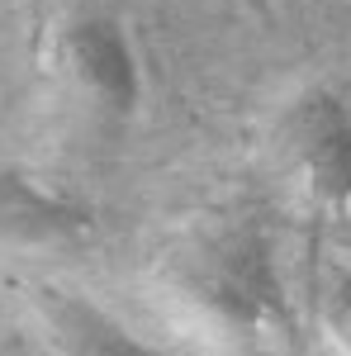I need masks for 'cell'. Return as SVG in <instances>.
<instances>
[{
    "label": "cell",
    "instance_id": "cell-1",
    "mask_svg": "<svg viewBox=\"0 0 351 356\" xmlns=\"http://www.w3.org/2000/svg\"><path fill=\"white\" fill-rule=\"evenodd\" d=\"M199 295L238 328H266L285 323V285L275 266V247L261 233V223H238L209 243L199 275Z\"/></svg>",
    "mask_w": 351,
    "mask_h": 356
},
{
    "label": "cell",
    "instance_id": "cell-2",
    "mask_svg": "<svg viewBox=\"0 0 351 356\" xmlns=\"http://www.w3.org/2000/svg\"><path fill=\"white\" fill-rule=\"evenodd\" d=\"M285 134L295 147L299 166L309 176V191L327 204L351 200V110L332 90H309L299 95Z\"/></svg>",
    "mask_w": 351,
    "mask_h": 356
},
{
    "label": "cell",
    "instance_id": "cell-3",
    "mask_svg": "<svg viewBox=\"0 0 351 356\" xmlns=\"http://www.w3.org/2000/svg\"><path fill=\"white\" fill-rule=\"evenodd\" d=\"M67 57L76 67V76L85 81V90L114 114H129L142 95V72H138L133 43L119 19L90 15L67 33Z\"/></svg>",
    "mask_w": 351,
    "mask_h": 356
},
{
    "label": "cell",
    "instance_id": "cell-4",
    "mask_svg": "<svg viewBox=\"0 0 351 356\" xmlns=\"http://www.w3.org/2000/svg\"><path fill=\"white\" fill-rule=\"evenodd\" d=\"M38 314H43L48 337L62 356H162L142 337H133L114 314H105L95 300H85L76 290L43 285L38 290Z\"/></svg>",
    "mask_w": 351,
    "mask_h": 356
},
{
    "label": "cell",
    "instance_id": "cell-5",
    "mask_svg": "<svg viewBox=\"0 0 351 356\" xmlns=\"http://www.w3.org/2000/svg\"><path fill=\"white\" fill-rule=\"evenodd\" d=\"M85 219L62 204L57 195L38 191L33 181L0 171V238H19V243H53V238H72L81 233Z\"/></svg>",
    "mask_w": 351,
    "mask_h": 356
},
{
    "label": "cell",
    "instance_id": "cell-6",
    "mask_svg": "<svg viewBox=\"0 0 351 356\" xmlns=\"http://www.w3.org/2000/svg\"><path fill=\"white\" fill-rule=\"evenodd\" d=\"M327 332H332V342L351 356V275H342V280L332 285V295H327Z\"/></svg>",
    "mask_w": 351,
    "mask_h": 356
}]
</instances>
